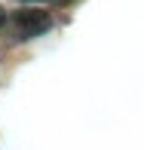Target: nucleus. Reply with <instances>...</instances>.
Listing matches in <instances>:
<instances>
[{
    "mask_svg": "<svg viewBox=\"0 0 144 150\" xmlns=\"http://www.w3.org/2000/svg\"><path fill=\"white\" fill-rule=\"evenodd\" d=\"M3 18H6V16H3V9H0V25H3Z\"/></svg>",
    "mask_w": 144,
    "mask_h": 150,
    "instance_id": "nucleus-2",
    "label": "nucleus"
},
{
    "mask_svg": "<svg viewBox=\"0 0 144 150\" xmlns=\"http://www.w3.org/2000/svg\"><path fill=\"white\" fill-rule=\"evenodd\" d=\"M12 22H16L18 37H37V34H46L52 28V18L43 9H18L12 16Z\"/></svg>",
    "mask_w": 144,
    "mask_h": 150,
    "instance_id": "nucleus-1",
    "label": "nucleus"
}]
</instances>
